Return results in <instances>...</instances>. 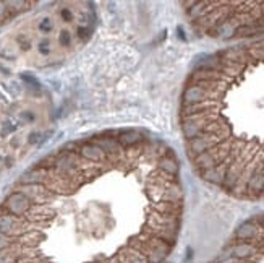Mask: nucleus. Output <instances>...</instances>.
I'll use <instances>...</instances> for the list:
<instances>
[{"label": "nucleus", "mask_w": 264, "mask_h": 263, "mask_svg": "<svg viewBox=\"0 0 264 263\" xmlns=\"http://www.w3.org/2000/svg\"><path fill=\"white\" fill-rule=\"evenodd\" d=\"M175 151L143 130H110L39 161L0 207V234L18 260L43 236L109 244L120 263H164L183 215Z\"/></svg>", "instance_id": "nucleus-1"}, {"label": "nucleus", "mask_w": 264, "mask_h": 263, "mask_svg": "<svg viewBox=\"0 0 264 263\" xmlns=\"http://www.w3.org/2000/svg\"><path fill=\"white\" fill-rule=\"evenodd\" d=\"M94 26L96 13L91 4H57L16 29L5 49L31 65L44 67L83 46Z\"/></svg>", "instance_id": "nucleus-2"}]
</instances>
